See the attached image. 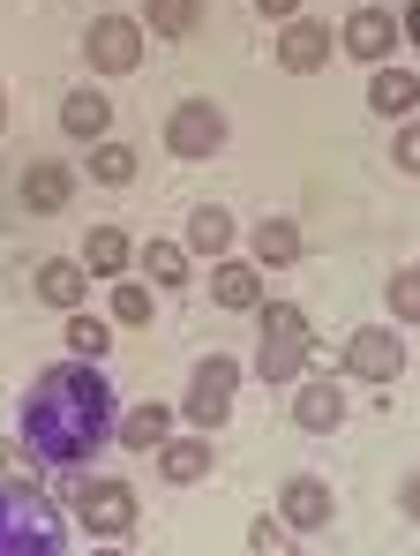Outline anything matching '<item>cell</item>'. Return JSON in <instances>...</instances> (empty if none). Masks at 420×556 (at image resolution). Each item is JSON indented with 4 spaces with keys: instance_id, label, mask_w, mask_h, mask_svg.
I'll return each mask as SVG.
<instances>
[{
    "instance_id": "obj_35",
    "label": "cell",
    "mask_w": 420,
    "mask_h": 556,
    "mask_svg": "<svg viewBox=\"0 0 420 556\" xmlns=\"http://www.w3.org/2000/svg\"><path fill=\"white\" fill-rule=\"evenodd\" d=\"M90 556H128V549H120V542H98V549H90Z\"/></svg>"
},
{
    "instance_id": "obj_10",
    "label": "cell",
    "mask_w": 420,
    "mask_h": 556,
    "mask_svg": "<svg viewBox=\"0 0 420 556\" xmlns=\"http://www.w3.org/2000/svg\"><path fill=\"white\" fill-rule=\"evenodd\" d=\"M278 519L308 542V534H331V519H338V489L323 481V473H285L278 481Z\"/></svg>"
},
{
    "instance_id": "obj_24",
    "label": "cell",
    "mask_w": 420,
    "mask_h": 556,
    "mask_svg": "<svg viewBox=\"0 0 420 556\" xmlns=\"http://www.w3.org/2000/svg\"><path fill=\"white\" fill-rule=\"evenodd\" d=\"M143 30L166 38V46L195 38V30H203V0H151V8H143Z\"/></svg>"
},
{
    "instance_id": "obj_12",
    "label": "cell",
    "mask_w": 420,
    "mask_h": 556,
    "mask_svg": "<svg viewBox=\"0 0 420 556\" xmlns=\"http://www.w3.org/2000/svg\"><path fill=\"white\" fill-rule=\"evenodd\" d=\"M285 76H323L331 68V23H316V15H293V23H278V53H270Z\"/></svg>"
},
{
    "instance_id": "obj_22",
    "label": "cell",
    "mask_w": 420,
    "mask_h": 556,
    "mask_svg": "<svg viewBox=\"0 0 420 556\" xmlns=\"http://www.w3.org/2000/svg\"><path fill=\"white\" fill-rule=\"evenodd\" d=\"M84 271L105 278V286L128 278V271H136V233H128V226H90V233H84Z\"/></svg>"
},
{
    "instance_id": "obj_11",
    "label": "cell",
    "mask_w": 420,
    "mask_h": 556,
    "mask_svg": "<svg viewBox=\"0 0 420 556\" xmlns=\"http://www.w3.org/2000/svg\"><path fill=\"white\" fill-rule=\"evenodd\" d=\"M293 429H301V437H338V429H345V383H338V376H301V383H293Z\"/></svg>"
},
{
    "instance_id": "obj_5",
    "label": "cell",
    "mask_w": 420,
    "mask_h": 556,
    "mask_svg": "<svg viewBox=\"0 0 420 556\" xmlns=\"http://www.w3.org/2000/svg\"><path fill=\"white\" fill-rule=\"evenodd\" d=\"M233 399H241V362L211 346V354L188 369V391H180V421H188V429H203V437H218V421H233Z\"/></svg>"
},
{
    "instance_id": "obj_3",
    "label": "cell",
    "mask_w": 420,
    "mask_h": 556,
    "mask_svg": "<svg viewBox=\"0 0 420 556\" xmlns=\"http://www.w3.org/2000/svg\"><path fill=\"white\" fill-rule=\"evenodd\" d=\"M0 556H68V511L38 481H0Z\"/></svg>"
},
{
    "instance_id": "obj_32",
    "label": "cell",
    "mask_w": 420,
    "mask_h": 556,
    "mask_svg": "<svg viewBox=\"0 0 420 556\" xmlns=\"http://www.w3.org/2000/svg\"><path fill=\"white\" fill-rule=\"evenodd\" d=\"M30 466V452H23V437H0V481H15Z\"/></svg>"
},
{
    "instance_id": "obj_30",
    "label": "cell",
    "mask_w": 420,
    "mask_h": 556,
    "mask_svg": "<svg viewBox=\"0 0 420 556\" xmlns=\"http://www.w3.org/2000/svg\"><path fill=\"white\" fill-rule=\"evenodd\" d=\"M391 166H398V174H413V181H420V113H406V121L391 128Z\"/></svg>"
},
{
    "instance_id": "obj_17",
    "label": "cell",
    "mask_w": 420,
    "mask_h": 556,
    "mask_svg": "<svg viewBox=\"0 0 420 556\" xmlns=\"http://www.w3.org/2000/svg\"><path fill=\"white\" fill-rule=\"evenodd\" d=\"M211 301L233 308V316H255V308H263V264H249V256H218V264H211Z\"/></svg>"
},
{
    "instance_id": "obj_28",
    "label": "cell",
    "mask_w": 420,
    "mask_h": 556,
    "mask_svg": "<svg viewBox=\"0 0 420 556\" xmlns=\"http://www.w3.org/2000/svg\"><path fill=\"white\" fill-rule=\"evenodd\" d=\"M383 301H391V324L398 331H420V264H398L391 286H383Z\"/></svg>"
},
{
    "instance_id": "obj_26",
    "label": "cell",
    "mask_w": 420,
    "mask_h": 556,
    "mask_svg": "<svg viewBox=\"0 0 420 556\" xmlns=\"http://www.w3.org/2000/svg\"><path fill=\"white\" fill-rule=\"evenodd\" d=\"M151 293H158L151 278H113V293H105V301H113V324H120V331H143V324L158 316Z\"/></svg>"
},
{
    "instance_id": "obj_31",
    "label": "cell",
    "mask_w": 420,
    "mask_h": 556,
    "mask_svg": "<svg viewBox=\"0 0 420 556\" xmlns=\"http://www.w3.org/2000/svg\"><path fill=\"white\" fill-rule=\"evenodd\" d=\"M398 519H406V527H420V466L398 481Z\"/></svg>"
},
{
    "instance_id": "obj_18",
    "label": "cell",
    "mask_w": 420,
    "mask_h": 556,
    "mask_svg": "<svg viewBox=\"0 0 420 556\" xmlns=\"http://www.w3.org/2000/svg\"><path fill=\"white\" fill-rule=\"evenodd\" d=\"M173 421H180V406H166V399L120 406V429H113V444H120V452H158V444L173 437Z\"/></svg>"
},
{
    "instance_id": "obj_23",
    "label": "cell",
    "mask_w": 420,
    "mask_h": 556,
    "mask_svg": "<svg viewBox=\"0 0 420 556\" xmlns=\"http://www.w3.org/2000/svg\"><path fill=\"white\" fill-rule=\"evenodd\" d=\"M136 271L151 278L158 293H180V286L195 278V256H188V241H158V233H151V241H136Z\"/></svg>"
},
{
    "instance_id": "obj_14",
    "label": "cell",
    "mask_w": 420,
    "mask_h": 556,
    "mask_svg": "<svg viewBox=\"0 0 420 556\" xmlns=\"http://www.w3.org/2000/svg\"><path fill=\"white\" fill-rule=\"evenodd\" d=\"M308 256V233H301V218H285V211H263L249 226V264H263V271H293Z\"/></svg>"
},
{
    "instance_id": "obj_15",
    "label": "cell",
    "mask_w": 420,
    "mask_h": 556,
    "mask_svg": "<svg viewBox=\"0 0 420 556\" xmlns=\"http://www.w3.org/2000/svg\"><path fill=\"white\" fill-rule=\"evenodd\" d=\"M211 473H218V444H211L203 429H173L166 444H158V481L195 489V481H211Z\"/></svg>"
},
{
    "instance_id": "obj_8",
    "label": "cell",
    "mask_w": 420,
    "mask_h": 556,
    "mask_svg": "<svg viewBox=\"0 0 420 556\" xmlns=\"http://www.w3.org/2000/svg\"><path fill=\"white\" fill-rule=\"evenodd\" d=\"M143 15H90V30H84V61H90V76H136L143 68Z\"/></svg>"
},
{
    "instance_id": "obj_36",
    "label": "cell",
    "mask_w": 420,
    "mask_h": 556,
    "mask_svg": "<svg viewBox=\"0 0 420 556\" xmlns=\"http://www.w3.org/2000/svg\"><path fill=\"white\" fill-rule=\"evenodd\" d=\"M0 136H8V91H0Z\"/></svg>"
},
{
    "instance_id": "obj_27",
    "label": "cell",
    "mask_w": 420,
    "mask_h": 556,
    "mask_svg": "<svg viewBox=\"0 0 420 556\" xmlns=\"http://www.w3.org/2000/svg\"><path fill=\"white\" fill-rule=\"evenodd\" d=\"M84 174H90L98 188H128V181H136V151L105 136V143H90V166H84Z\"/></svg>"
},
{
    "instance_id": "obj_1",
    "label": "cell",
    "mask_w": 420,
    "mask_h": 556,
    "mask_svg": "<svg viewBox=\"0 0 420 556\" xmlns=\"http://www.w3.org/2000/svg\"><path fill=\"white\" fill-rule=\"evenodd\" d=\"M113 429H120V399H113L98 362L68 354V362L30 376V391H23V452H30V466L90 473L98 452L113 444Z\"/></svg>"
},
{
    "instance_id": "obj_37",
    "label": "cell",
    "mask_w": 420,
    "mask_h": 556,
    "mask_svg": "<svg viewBox=\"0 0 420 556\" xmlns=\"http://www.w3.org/2000/svg\"><path fill=\"white\" fill-rule=\"evenodd\" d=\"M383 8H391V0H383Z\"/></svg>"
},
{
    "instance_id": "obj_2",
    "label": "cell",
    "mask_w": 420,
    "mask_h": 556,
    "mask_svg": "<svg viewBox=\"0 0 420 556\" xmlns=\"http://www.w3.org/2000/svg\"><path fill=\"white\" fill-rule=\"evenodd\" d=\"M323 362L316 346V324L301 301H263L255 308V376L263 383H301V376Z\"/></svg>"
},
{
    "instance_id": "obj_19",
    "label": "cell",
    "mask_w": 420,
    "mask_h": 556,
    "mask_svg": "<svg viewBox=\"0 0 420 556\" xmlns=\"http://www.w3.org/2000/svg\"><path fill=\"white\" fill-rule=\"evenodd\" d=\"M368 113H376V121H406V113H420V76L398 68V61L368 68Z\"/></svg>"
},
{
    "instance_id": "obj_25",
    "label": "cell",
    "mask_w": 420,
    "mask_h": 556,
    "mask_svg": "<svg viewBox=\"0 0 420 556\" xmlns=\"http://www.w3.org/2000/svg\"><path fill=\"white\" fill-rule=\"evenodd\" d=\"M61 346H68L76 362H105V346H113V316H90V308L61 316Z\"/></svg>"
},
{
    "instance_id": "obj_4",
    "label": "cell",
    "mask_w": 420,
    "mask_h": 556,
    "mask_svg": "<svg viewBox=\"0 0 420 556\" xmlns=\"http://www.w3.org/2000/svg\"><path fill=\"white\" fill-rule=\"evenodd\" d=\"M68 511H76V527H84L90 542H128L136 534V481L128 473H68Z\"/></svg>"
},
{
    "instance_id": "obj_34",
    "label": "cell",
    "mask_w": 420,
    "mask_h": 556,
    "mask_svg": "<svg viewBox=\"0 0 420 556\" xmlns=\"http://www.w3.org/2000/svg\"><path fill=\"white\" fill-rule=\"evenodd\" d=\"M398 30H406V46L420 53V0H406V15H398Z\"/></svg>"
},
{
    "instance_id": "obj_20",
    "label": "cell",
    "mask_w": 420,
    "mask_h": 556,
    "mask_svg": "<svg viewBox=\"0 0 420 556\" xmlns=\"http://www.w3.org/2000/svg\"><path fill=\"white\" fill-rule=\"evenodd\" d=\"M105 128H113V98L98 91V84H84V91H68L61 98V136L68 143H105Z\"/></svg>"
},
{
    "instance_id": "obj_6",
    "label": "cell",
    "mask_w": 420,
    "mask_h": 556,
    "mask_svg": "<svg viewBox=\"0 0 420 556\" xmlns=\"http://www.w3.org/2000/svg\"><path fill=\"white\" fill-rule=\"evenodd\" d=\"M226 143H233V121H226L218 98H180L166 113V151L180 166H203V159H218Z\"/></svg>"
},
{
    "instance_id": "obj_16",
    "label": "cell",
    "mask_w": 420,
    "mask_h": 556,
    "mask_svg": "<svg viewBox=\"0 0 420 556\" xmlns=\"http://www.w3.org/2000/svg\"><path fill=\"white\" fill-rule=\"evenodd\" d=\"M30 293H38L53 316H76V308H90V271H84V256H46V264L30 271Z\"/></svg>"
},
{
    "instance_id": "obj_29",
    "label": "cell",
    "mask_w": 420,
    "mask_h": 556,
    "mask_svg": "<svg viewBox=\"0 0 420 556\" xmlns=\"http://www.w3.org/2000/svg\"><path fill=\"white\" fill-rule=\"evenodd\" d=\"M249 556H308V549H301V534H293L285 519L255 511V519H249Z\"/></svg>"
},
{
    "instance_id": "obj_13",
    "label": "cell",
    "mask_w": 420,
    "mask_h": 556,
    "mask_svg": "<svg viewBox=\"0 0 420 556\" xmlns=\"http://www.w3.org/2000/svg\"><path fill=\"white\" fill-rule=\"evenodd\" d=\"M76 181H84V174H76L68 159H30L15 195H23V211H30V218H61V211L76 203Z\"/></svg>"
},
{
    "instance_id": "obj_33",
    "label": "cell",
    "mask_w": 420,
    "mask_h": 556,
    "mask_svg": "<svg viewBox=\"0 0 420 556\" xmlns=\"http://www.w3.org/2000/svg\"><path fill=\"white\" fill-rule=\"evenodd\" d=\"M255 15H263V23H293V15H301V0H255Z\"/></svg>"
},
{
    "instance_id": "obj_9",
    "label": "cell",
    "mask_w": 420,
    "mask_h": 556,
    "mask_svg": "<svg viewBox=\"0 0 420 556\" xmlns=\"http://www.w3.org/2000/svg\"><path fill=\"white\" fill-rule=\"evenodd\" d=\"M398 46H406V30H398V15H391L383 0H360V8L338 23V53L360 61V68H383Z\"/></svg>"
},
{
    "instance_id": "obj_21",
    "label": "cell",
    "mask_w": 420,
    "mask_h": 556,
    "mask_svg": "<svg viewBox=\"0 0 420 556\" xmlns=\"http://www.w3.org/2000/svg\"><path fill=\"white\" fill-rule=\"evenodd\" d=\"M180 241H188V256H211V264H218V256H233V241H241V218H233L226 203H195Z\"/></svg>"
},
{
    "instance_id": "obj_7",
    "label": "cell",
    "mask_w": 420,
    "mask_h": 556,
    "mask_svg": "<svg viewBox=\"0 0 420 556\" xmlns=\"http://www.w3.org/2000/svg\"><path fill=\"white\" fill-rule=\"evenodd\" d=\"M406 339H398V324H360V331H345V346H338V369L360 376V383H376V391H391L398 376H406Z\"/></svg>"
}]
</instances>
